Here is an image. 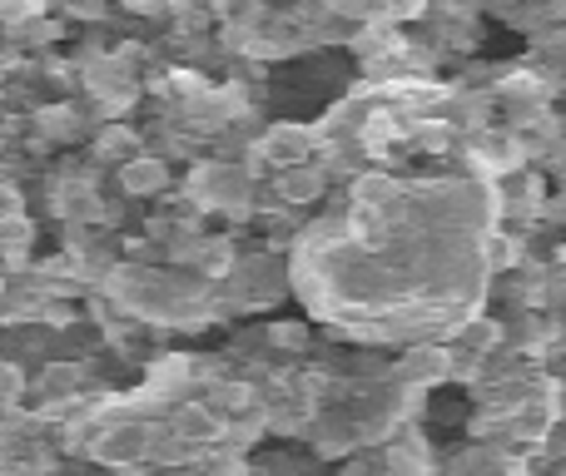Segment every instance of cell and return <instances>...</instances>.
<instances>
[{"label":"cell","instance_id":"4","mask_svg":"<svg viewBox=\"0 0 566 476\" xmlns=\"http://www.w3.org/2000/svg\"><path fill=\"white\" fill-rule=\"evenodd\" d=\"M269 338H274L279 348H303V342H308V332H303V322H274V328H269Z\"/></svg>","mask_w":566,"mask_h":476},{"label":"cell","instance_id":"3","mask_svg":"<svg viewBox=\"0 0 566 476\" xmlns=\"http://www.w3.org/2000/svg\"><path fill=\"white\" fill-rule=\"evenodd\" d=\"M165 184V169L159 165H129L125 169V189H135V194H145V189Z\"/></svg>","mask_w":566,"mask_h":476},{"label":"cell","instance_id":"1","mask_svg":"<svg viewBox=\"0 0 566 476\" xmlns=\"http://www.w3.org/2000/svg\"><path fill=\"white\" fill-rule=\"evenodd\" d=\"M283 199H289V204H308L313 194H323V174L318 169H293V174H283Z\"/></svg>","mask_w":566,"mask_h":476},{"label":"cell","instance_id":"6","mask_svg":"<svg viewBox=\"0 0 566 476\" xmlns=\"http://www.w3.org/2000/svg\"><path fill=\"white\" fill-rule=\"evenodd\" d=\"M458 467H462V472H478V452H472V457H462Z\"/></svg>","mask_w":566,"mask_h":476},{"label":"cell","instance_id":"2","mask_svg":"<svg viewBox=\"0 0 566 476\" xmlns=\"http://www.w3.org/2000/svg\"><path fill=\"white\" fill-rule=\"evenodd\" d=\"M175 432H179V437H185V442H209V437H214V432H219V422L209 417L205 408H185V412H179V417H175Z\"/></svg>","mask_w":566,"mask_h":476},{"label":"cell","instance_id":"5","mask_svg":"<svg viewBox=\"0 0 566 476\" xmlns=\"http://www.w3.org/2000/svg\"><path fill=\"white\" fill-rule=\"evenodd\" d=\"M20 392V368L15 362H0V398H15Z\"/></svg>","mask_w":566,"mask_h":476}]
</instances>
